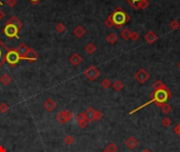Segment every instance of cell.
<instances>
[{
  "label": "cell",
  "instance_id": "cell-1",
  "mask_svg": "<svg viewBox=\"0 0 180 152\" xmlns=\"http://www.w3.org/2000/svg\"><path fill=\"white\" fill-rule=\"evenodd\" d=\"M172 97V93L171 91L168 89V88H164V89H159V90H154V92L151 94V99H149V101H146L145 104H143L142 106L136 108L135 110H133V111L130 112V115L131 114H134V113H136L137 111H139V110L143 109L144 107L149 106V105L151 104H155L156 106H162L163 104H167L168 101H170V98Z\"/></svg>",
  "mask_w": 180,
  "mask_h": 152
},
{
  "label": "cell",
  "instance_id": "cell-2",
  "mask_svg": "<svg viewBox=\"0 0 180 152\" xmlns=\"http://www.w3.org/2000/svg\"><path fill=\"white\" fill-rule=\"evenodd\" d=\"M111 17H112V20L114 22V26L118 30H121L124 24H126L131 20V17H130L129 14L124 12L121 7H117L114 12L111 14Z\"/></svg>",
  "mask_w": 180,
  "mask_h": 152
},
{
  "label": "cell",
  "instance_id": "cell-3",
  "mask_svg": "<svg viewBox=\"0 0 180 152\" xmlns=\"http://www.w3.org/2000/svg\"><path fill=\"white\" fill-rule=\"evenodd\" d=\"M20 60L21 58L16 49H10L5 55V62H7L10 66H16Z\"/></svg>",
  "mask_w": 180,
  "mask_h": 152
},
{
  "label": "cell",
  "instance_id": "cell-4",
  "mask_svg": "<svg viewBox=\"0 0 180 152\" xmlns=\"http://www.w3.org/2000/svg\"><path fill=\"white\" fill-rule=\"evenodd\" d=\"M3 33L4 35L9 38H17V39H19V35H18L19 29L17 27L13 26V24H10L7 22L5 27H3Z\"/></svg>",
  "mask_w": 180,
  "mask_h": 152
},
{
  "label": "cell",
  "instance_id": "cell-5",
  "mask_svg": "<svg viewBox=\"0 0 180 152\" xmlns=\"http://www.w3.org/2000/svg\"><path fill=\"white\" fill-rule=\"evenodd\" d=\"M83 74L90 81H94L100 76V71H99L95 66H91V67H88L87 70L83 72Z\"/></svg>",
  "mask_w": 180,
  "mask_h": 152
},
{
  "label": "cell",
  "instance_id": "cell-6",
  "mask_svg": "<svg viewBox=\"0 0 180 152\" xmlns=\"http://www.w3.org/2000/svg\"><path fill=\"white\" fill-rule=\"evenodd\" d=\"M149 73L146 72L145 69L143 68L139 69V70L136 72V74H135V79H136L137 82H139L140 85L145 84V82L149 81Z\"/></svg>",
  "mask_w": 180,
  "mask_h": 152
},
{
  "label": "cell",
  "instance_id": "cell-7",
  "mask_svg": "<svg viewBox=\"0 0 180 152\" xmlns=\"http://www.w3.org/2000/svg\"><path fill=\"white\" fill-rule=\"evenodd\" d=\"M38 57H39V55H38L37 51L36 50H34L33 48H29V50H27L26 56H24V60H27V61H36V60L38 59Z\"/></svg>",
  "mask_w": 180,
  "mask_h": 152
},
{
  "label": "cell",
  "instance_id": "cell-8",
  "mask_svg": "<svg viewBox=\"0 0 180 152\" xmlns=\"http://www.w3.org/2000/svg\"><path fill=\"white\" fill-rule=\"evenodd\" d=\"M7 51H9L7 47L4 45L3 41L0 39V67L5 62V55H7Z\"/></svg>",
  "mask_w": 180,
  "mask_h": 152
},
{
  "label": "cell",
  "instance_id": "cell-9",
  "mask_svg": "<svg viewBox=\"0 0 180 152\" xmlns=\"http://www.w3.org/2000/svg\"><path fill=\"white\" fill-rule=\"evenodd\" d=\"M157 39H158V36H157V34L154 31H152V30L144 35V40L149 45H153L154 42H156Z\"/></svg>",
  "mask_w": 180,
  "mask_h": 152
},
{
  "label": "cell",
  "instance_id": "cell-10",
  "mask_svg": "<svg viewBox=\"0 0 180 152\" xmlns=\"http://www.w3.org/2000/svg\"><path fill=\"white\" fill-rule=\"evenodd\" d=\"M76 120H77V123H78V125L81 129H84V128H87V127H88V121L87 120V118H85L84 113H79V114H77Z\"/></svg>",
  "mask_w": 180,
  "mask_h": 152
},
{
  "label": "cell",
  "instance_id": "cell-11",
  "mask_svg": "<svg viewBox=\"0 0 180 152\" xmlns=\"http://www.w3.org/2000/svg\"><path fill=\"white\" fill-rule=\"evenodd\" d=\"M43 107H44V109H45L46 111L52 112V111H53V110L55 109V108L57 107V104H56V101H55L54 99L48 98V99H46V101L43 103Z\"/></svg>",
  "mask_w": 180,
  "mask_h": 152
},
{
  "label": "cell",
  "instance_id": "cell-12",
  "mask_svg": "<svg viewBox=\"0 0 180 152\" xmlns=\"http://www.w3.org/2000/svg\"><path fill=\"white\" fill-rule=\"evenodd\" d=\"M81 61H82V57L80 56L78 53H74L71 55L70 62L74 66V67H78L80 63H81Z\"/></svg>",
  "mask_w": 180,
  "mask_h": 152
},
{
  "label": "cell",
  "instance_id": "cell-13",
  "mask_svg": "<svg viewBox=\"0 0 180 152\" xmlns=\"http://www.w3.org/2000/svg\"><path fill=\"white\" fill-rule=\"evenodd\" d=\"M138 140L136 137H134V136H130L129 139H127L126 140V146L129 149H131V150H133V149H135L138 146Z\"/></svg>",
  "mask_w": 180,
  "mask_h": 152
},
{
  "label": "cell",
  "instance_id": "cell-14",
  "mask_svg": "<svg viewBox=\"0 0 180 152\" xmlns=\"http://www.w3.org/2000/svg\"><path fill=\"white\" fill-rule=\"evenodd\" d=\"M16 50H17V52H18L19 56H20L21 60H24V56H26L27 50H29V47H27L26 43H20Z\"/></svg>",
  "mask_w": 180,
  "mask_h": 152
},
{
  "label": "cell",
  "instance_id": "cell-15",
  "mask_svg": "<svg viewBox=\"0 0 180 152\" xmlns=\"http://www.w3.org/2000/svg\"><path fill=\"white\" fill-rule=\"evenodd\" d=\"M74 35L76 36V37H78V38H81V37H83V36L85 35V33H87V31H85V29L82 26H78V27H76L74 29Z\"/></svg>",
  "mask_w": 180,
  "mask_h": 152
},
{
  "label": "cell",
  "instance_id": "cell-16",
  "mask_svg": "<svg viewBox=\"0 0 180 152\" xmlns=\"http://www.w3.org/2000/svg\"><path fill=\"white\" fill-rule=\"evenodd\" d=\"M84 115H85V118L88 123H93L94 121V115H95V110L93 108H88L87 111L84 112Z\"/></svg>",
  "mask_w": 180,
  "mask_h": 152
},
{
  "label": "cell",
  "instance_id": "cell-17",
  "mask_svg": "<svg viewBox=\"0 0 180 152\" xmlns=\"http://www.w3.org/2000/svg\"><path fill=\"white\" fill-rule=\"evenodd\" d=\"M7 23H10V24H13V26H15V27H17L19 30L21 29L22 27V26H23V24H22V22L20 20H19V19L16 17V16H12V17L10 18V20L7 21Z\"/></svg>",
  "mask_w": 180,
  "mask_h": 152
},
{
  "label": "cell",
  "instance_id": "cell-18",
  "mask_svg": "<svg viewBox=\"0 0 180 152\" xmlns=\"http://www.w3.org/2000/svg\"><path fill=\"white\" fill-rule=\"evenodd\" d=\"M0 81L3 86H9L12 82V77H11L10 74H3L0 77Z\"/></svg>",
  "mask_w": 180,
  "mask_h": 152
},
{
  "label": "cell",
  "instance_id": "cell-19",
  "mask_svg": "<svg viewBox=\"0 0 180 152\" xmlns=\"http://www.w3.org/2000/svg\"><path fill=\"white\" fill-rule=\"evenodd\" d=\"M55 118H56V120H57L59 124H65V123H68V120H66V117H65V114H64V111H61V112L57 113L56 116H55Z\"/></svg>",
  "mask_w": 180,
  "mask_h": 152
},
{
  "label": "cell",
  "instance_id": "cell-20",
  "mask_svg": "<svg viewBox=\"0 0 180 152\" xmlns=\"http://www.w3.org/2000/svg\"><path fill=\"white\" fill-rule=\"evenodd\" d=\"M84 50H85V52H87L88 55H93L96 52L97 49H96V46L94 45L93 42H90V43H88V45L85 46Z\"/></svg>",
  "mask_w": 180,
  "mask_h": 152
},
{
  "label": "cell",
  "instance_id": "cell-21",
  "mask_svg": "<svg viewBox=\"0 0 180 152\" xmlns=\"http://www.w3.org/2000/svg\"><path fill=\"white\" fill-rule=\"evenodd\" d=\"M131 30L130 29H127V27H126V29H122L121 30V32H120V36H121V38L124 40H129L130 39V37H131Z\"/></svg>",
  "mask_w": 180,
  "mask_h": 152
},
{
  "label": "cell",
  "instance_id": "cell-22",
  "mask_svg": "<svg viewBox=\"0 0 180 152\" xmlns=\"http://www.w3.org/2000/svg\"><path fill=\"white\" fill-rule=\"evenodd\" d=\"M117 40H118V37L115 33H110V34L107 36V41L110 45H114V43L117 42Z\"/></svg>",
  "mask_w": 180,
  "mask_h": 152
},
{
  "label": "cell",
  "instance_id": "cell-23",
  "mask_svg": "<svg viewBox=\"0 0 180 152\" xmlns=\"http://www.w3.org/2000/svg\"><path fill=\"white\" fill-rule=\"evenodd\" d=\"M113 88H114L115 91H117V92H120V91H122V89L124 88V85L123 82L121 81H115L114 84H112Z\"/></svg>",
  "mask_w": 180,
  "mask_h": 152
},
{
  "label": "cell",
  "instance_id": "cell-24",
  "mask_svg": "<svg viewBox=\"0 0 180 152\" xmlns=\"http://www.w3.org/2000/svg\"><path fill=\"white\" fill-rule=\"evenodd\" d=\"M160 108H161V111H162L163 114H170V113L172 112L171 105H168V103L167 104H163L162 106H160Z\"/></svg>",
  "mask_w": 180,
  "mask_h": 152
},
{
  "label": "cell",
  "instance_id": "cell-25",
  "mask_svg": "<svg viewBox=\"0 0 180 152\" xmlns=\"http://www.w3.org/2000/svg\"><path fill=\"white\" fill-rule=\"evenodd\" d=\"M104 151H106V152H117L118 147H117V145H116L115 143H110Z\"/></svg>",
  "mask_w": 180,
  "mask_h": 152
},
{
  "label": "cell",
  "instance_id": "cell-26",
  "mask_svg": "<svg viewBox=\"0 0 180 152\" xmlns=\"http://www.w3.org/2000/svg\"><path fill=\"white\" fill-rule=\"evenodd\" d=\"M164 88H167V86H165L161 81H156L153 84V89L154 90H159V89H164Z\"/></svg>",
  "mask_w": 180,
  "mask_h": 152
},
{
  "label": "cell",
  "instance_id": "cell-27",
  "mask_svg": "<svg viewBox=\"0 0 180 152\" xmlns=\"http://www.w3.org/2000/svg\"><path fill=\"white\" fill-rule=\"evenodd\" d=\"M126 1L129 3L134 10H138V3L141 2L142 0H126Z\"/></svg>",
  "mask_w": 180,
  "mask_h": 152
},
{
  "label": "cell",
  "instance_id": "cell-28",
  "mask_svg": "<svg viewBox=\"0 0 180 152\" xmlns=\"http://www.w3.org/2000/svg\"><path fill=\"white\" fill-rule=\"evenodd\" d=\"M149 0H142V1L138 3V10H146L149 7Z\"/></svg>",
  "mask_w": 180,
  "mask_h": 152
},
{
  "label": "cell",
  "instance_id": "cell-29",
  "mask_svg": "<svg viewBox=\"0 0 180 152\" xmlns=\"http://www.w3.org/2000/svg\"><path fill=\"white\" fill-rule=\"evenodd\" d=\"M75 142V137L73 136V135H66V136L64 137V144L68 146H71L72 144H74Z\"/></svg>",
  "mask_w": 180,
  "mask_h": 152
},
{
  "label": "cell",
  "instance_id": "cell-30",
  "mask_svg": "<svg viewBox=\"0 0 180 152\" xmlns=\"http://www.w3.org/2000/svg\"><path fill=\"white\" fill-rule=\"evenodd\" d=\"M170 27H171V29L173 30V31H176V30H178L179 27H180V23H179V21H178V20L174 19V20H172V21H171Z\"/></svg>",
  "mask_w": 180,
  "mask_h": 152
},
{
  "label": "cell",
  "instance_id": "cell-31",
  "mask_svg": "<svg viewBox=\"0 0 180 152\" xmlns=\"http://www.w3.org/2000/svg\"><path fill=\"white\" fill-rule=\"evenodd\" d=\"M65 30H66V27H65V24L64 23H62V22H59V23H57L56 24V31L58 33H63V32H65Z\"/></svg>",
  "mask_w": 180,
  "mask_h": 152
},
{
  "label": "cell",
  "instance_id": "cell-32",
  "mask_svg": "<svg viewBox=\"0 0 180 152\" xmlns=\"http://www.w3.org/2000/svg\"><path fill=\"white\" fill-rule=\"evenodd\" d=\"M111 86H112V81H111L109 78H104L103 81H101V87L103 88V89H109Z\"/></svg>",
  "mask_w": 180,
  "mask_h": 152
},
{
  "label": "cell",
  "instance_id": "cell-33",
  "mask_svg": "<svg viewBox=\"0 0 180 152\" xmlns=\"http://www.w3.org/2000/svg\"><path fill=\"white\" fill-rule=\"evenodd\" d=\"M161 125L163 127H165V128H168V127H171L172 125V120L170 117H164V118H162V120H161Z\"/></svg>",
  "mask_w": 180,
  "mask_h": 152
},
{
  "label": "cell",
  "instance_id": "cell-34",
  "mask_svg": "<svg viewBox=\"0 0 180 152\" xmlns=\"http://www.w3.org/2000/svg\"><path fill=\"white\" fill-rule=\"evenodd\" d=\"M104 26H106L107 29H112L113 27H114V22H113L112 20V17H111V15L106 19V21H104Z\"/></svg>",
  "mask_w": 180,
  "mask_h": 152
},
{
  "label": "cell",
  "instance_id": "cell-35",
  "mask_svg": "<svg viewBox=\"0 0 180 152\" xmlns=\"http://www.w3.org/2000/svg\"><path fill=\"white\" fill-rule=\"evenodd\" d=\"M9 110H10V107L7 103H1V104H0V112H1V113H3V114H4V113H7Z\"/></svg>",
  "mask_w": 180,
  "mask_h": 152
},
{
  "label": "cell",
  "instance_id": "cell-36",
  "mask_svg": "<svg viewBox=\"0 0 180 152\" xmlns=\"http://www.w3.org/2000/svg\"><path fill=\"white\" fill-rule=\"evenodd\" d=\"M140 38V34L136 31L134 32H131V37H130V39L133 40V41H137L138 39Z\"/></svg>",
  "mask_w": 180,
  "mask_h": 152
},
{
  "label": "cell",
  "instance_id": "cell-37",
  "mask_svg": "<svg viewBox=\"0 0 180 152\" xmlns=\"http://www.w3.org/2000/svg\"><path fill=\"white\" fill-rule=\"evenodd\" d=\"M63 111H64L66 120H68V121H71L72 120H73V112L70 111V110H63Z\"/></svg>",
  "mask_w": 180,
  "mask_h": 152
},
{
  "label": "cell",
  "instance_id": "cell-38",
  "mask_svg": "<svg viewBox=\"0 0 180 152\" xmlns=\"http://www.w3.org/2000/svg\"><path fill=\"white\" fill-rule=\"evenodd\" d=\"M102 116H103V114L100 112V111H98V110H95V115H94V120H100Z\"/></svg>",
  "mask_w": 180,
  "mask_h": 152
},
{
  "label": "cell",
  "instance_id": "cell-39",
  "mask_svg": "<svg viewBox=\"0 0 180 152\" xmlns=\"http://www.w3.org/2000/svg\"><path fill=\"white\" fill-rule=\"evenodd\" d=\"M5 3H7V7H14L16 4H17V0H7V1H5Z\"/></svg>",
  "mask_w": 180,
  "mask_h": 152
},
{
  "label": "cell",
  "instance_id": "cell-40",
  "mask_svg": "<svg viewBox=\"0 0 180 152\" xmlns=\"http://www.w3.org/2000/svg\"><path fill=\"white\" fill-rule=\"evenodd\" d=\"M174 131H175V133L178 135V136L180 137V123L175 127V129H174Z\"/></svg>",
  "mask_w": 180,
  "mask_h": 152
},
{
  "label": "cell",
  "instance_id": "cell-41",
  "mask_svg": "<svg viewBox=\"0 0 180 152\" xmlns=\"http://www.w3.org/2000/svg\"><path fill=\"white\" fill-rule=\"evenodd\" d=\"M4 16H5V13L1 9H0V20H2V19L4 18Z\"/></svg>",
  "mask_w": 180,
  "mask_h": 152
},
{
  "label": "cell",
  "instance_id": "cell-42",
  "mask_svg": "<svg viewBox=\"0 0 180 152\" xmlns=\"http://www.w3.org/2000/svg\"><path fill=\"white\" fill-rule=\"evenodd\" d=\"M0 152H7V149H5L3 146L0 145Z\"/></svg>",
  "mask_w": 180,
  "mask_h": 152
},
{
  "label": "cell",
  "instance_id": "cell-43",
  "mask_svg": "<svg viewBox=\"0 0 180 152\" xmlns=\"http://www.w3.org/2000/svg\"><path fill=\"white\" fill-rule=\"evenodd\" d=\"M30 1H31L33 4H37V3H38V2H39V1H40V0H30Z\"/></svg>",
  "mask_w": 180,
  "mask_h": 152
},
{
  "label": "cell",
  "instance_id": "cell-44",
  "mask_svg": "<svg viewBox=\"0 0 180 152\" xmlns=\"http://www.w3.org/2000/svg\"><path fill=\"white\" fill-rule=\"evenodd\" d=\"M143 152H152V151H151V150H149V149H145V150L143 151Z\"/></svg>",
  "mask_w": 180,
  "mask_h": 152
},
{
  "label": "cell",
  "instance_id": "cell-45",
  "mask_svg": "<svg viewBox=\"0 0 180 152\" xmlns=\"http://www.w3.org/2000/svg\"><path fill=\"white\" fill-rule=\"evenodd\" d=\"M178 68H179V70H180V61L178 62Z\"/></svg>",
  "mask_w": 180,
  "mask_h": 152
},
{
  "label": "cell",
  "instance_id": "cell-46",
  "mask_svg": "<svg viewBox=\"0 0 180 152\" xmlns=\"http://www.w3.org/2000/svg\"><path fill=\"white\" fill-rule=\"evenodd\" d=\"M0 5H2V2H1V1H0Z\"/></svg>",
  "mask_w": 180,
  "mask_h": 152
},
{
  "label": "cell",
  "instance_id": "cell-47",
  "mask_svg": "<svg viewBox=\"0 0 180 152\" xmlns=\"http://www.w3.org/2000/svg\"><path fill=\"white\" fill-rule=\"evenodd\" d=\"M103 152H106V151H103Z\"/></svg>",
  "mask_w": 180,
  "mask_h": 152
}]
</instances>
